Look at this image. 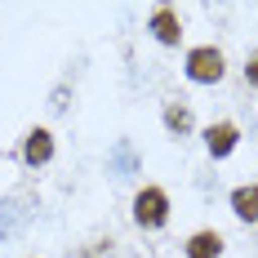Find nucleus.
I'll return each instance as SVG.
<instances>
[{"label": "nucleus", "instance_id": "1", "mask_svg": "<svg viewBox=\"0 0 258 258\" xmlns=\"http://www.w3.org/2000/svg\"><path fill=\"white\" fill-rule=\"evenodd\" d=\"M129 218L138 232H165L169 218H174V201H169V187L160 182H143L129 201Z\"/></svg>", "mask_w": 258, "mask_h": 258}, {"label": "nucleus", "instance_id": "2", "mask_svg": "<svg viewBox=\"0 0 258 258\" xmlns=\"http://www.w3.org/2000/svg\"><path fill=\"white\" fill-rule=\"evenodd\" d=\"M182 76L191 85H223L227 80V53L218 45H191L182 53Z\"/></svg>", "mask_w": 258, "mask_h": 258}, {"label": "nucleus", "instance_id": "3", "mask_svg": "<svg viewBox=\"0 0 258 258\" xmlns=\"http://www.w3.org/2000/svg\"><path fill=\"white\" fill-rule=\"evenodd\" d=\"M103 174L116 187H129V182L143 174V152L134 147V138H116L111 147H107V156H103Z\"/></svg>", "mask_w": 258, "mask_h": 258}, {"label": "nucleus", "instance_id": "4", "mask_svg": "<svg viewBox=\"0 0 258 258\" xmlns=\"http://www.w3.org/2000/svg\"><path fill=\"white\" fill-rule=\"evenodd\" d=\"M53 156H58V138H53V129L49 125H31L18 138V165L23 169H45V165H53Z\"/></svg>", "mask_w": 258, "mask_h": 258}, {"label": "nucleus", "instance_id": "5", "mask_svg": "<svg viewBox=\"0 0 258 258\" xmlns=\"http://www.w3.org/2000/svg\"><path fill=\"white\" fill-rule=\"evenodd\" d=\"M36 201L27 196V191H9V196H0V240H14V236H23V227L36 218Z\"/></svg>", "mask_w": 258, "mask_h": 258}, {"label": "nucleus", "instance_id": "6", "mask_svg": "<svg viewBox=\"0 0 258 258\" xmlns=\"http://www.w3.org/2000/svg\"><path fill=\"white\" fill-rule=\"evenodd\" d=\"M147 36H152L160 49H178L182 45V18L174 5H152L147 14Z\"/></svg>", "mask_w": 258, "mask_h": 258}, {"label": "nucleus", "instance_id": "7", "mask_svg": "<svg viewBox=\"0 0 258 258\" xmlns=\"http://www.w3.org/2000/svg\"><path fill=\"white\" fill-rule=\"evenodd\" d=\"M201 138H205L209 160H227V156L240 147V125H236L232 116H223V120H214V125L201 129Z\"/></svg>", "mask_w": 258, "mask_h": 258}, {"label": "nucleus", "instance_id": "8", "mask_svg": "<svg viewBox=\"0 0 258 258\" xmlns=\"http://www.w3.org/2000/svg\"><path fill=\"white\" fill-rule=\"evenodd\" d=\"M160 125H165L169 138H191L196 134V111H191V103L187 98H169V103L160 107Z\"/></svg>", "mask_w": 258, "mask_h": 258}, {"label": "nucleus", "instance_id": "9", "mask_svg": "<svg viewBox=\"0 0 258 258\" xmlns=\"http://www.w3.org/2000/svg\"><path fill=\"white\" fill-rule=\"evenodd\" d=\"M223 254H227V240L218 227H196L182 240V258H223Z\"/></svg>", "mask_w": 258, "mask_h": 258}, {"label": "nucleus", "instance_id": "10", "mask_svg": "<svg viewBox=\"0 0 258 258\" xmlns=\"http://www.w3.org/2000/svg\"><path fill=\"white\" fill-rule=\"evenodd\" d=\"M227 205H232L236 223H245V227H254V223H258V182H240V187H232V196H227Z\"/></svg>", "mask_w": 258, "mask_h": 258}, {"label": "nucleus", "instance_id": "11", "mask_svg": "<svg viewBox=\"0 0 258 258\" xmlns=\"http://www.w3.org/2000/svg\"><path fill=\"white\" fill-rule=\"evenodd\" d=\"M49 111H53V116H67V111H72V94H67V80H62V85H58V89L49 94Z\"/></svg>", "mask_w": 258, "mask_h": 258}, {"label": "nucleus", "instance_id": "12", "mask_svg": "<svg viewBox=\"0 0 258 258\" xmlns=\"http://www.w3.org/2000/svg\"><path fill=\"white\" fill-rule=\"evenodd\" d=\"M240 76H245V85H249V89H258V49L245 53V67H240Z\"/></svg>", "mask_w": 258, "mask_h": 258}, {"label": "nucleus", "instance_id": "13", "mask_svg": "<svg viewBox=\"0 0 258 258\" xmlns=\"http://www.w3.org/2000/svg\"><path fill=\"white\" fill-rule=\"evenodd\" d=\"M27 258H36V254H27Z\"/></svg>", "mask_w": 258, "mask_h": 258}]
</instances>
